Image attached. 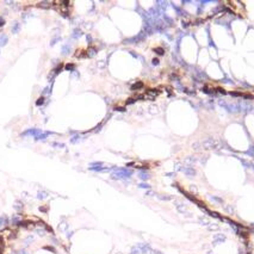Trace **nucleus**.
Listing matches in <instances>:
<instances>
[{"instance_id":"obj_6","label":"nucleus","mask_w":254,"mask_h":254,"mask_svg":"<svg viewBox=\"0 0 254 254\" xmlns=\"http://www.w3.org/2000/svg\"><path fill=\"white\" fill-rule=\"evenodd\" d=\"M4 24H5V20H4L2 18H0V26H2Z\"/></svg>"},{"instance_id":"obj_7","label":"nucleus","mask_w":254,"mask_h":254,"mask_svg":"<svg viewBox=\"0 0 254 254\" xmlns=\"http://www.w3.org/2000/svg\"><path fill=\"white\" fill-rule=\"evenodd\" d=\"M66 68L67 69H72L73 68V64H68V66H66Z\"/></svg>"},{"instance_id":"obj_2","label":"nucleus","mask_w":254,"mask_h":254,"mask_svg":"<svg viewBox=\"0 0 254 254\" xmlns=\"http://www.w3.org/2000/svg\"><path fill=\"white\" fill-rule=\"evenodd\" d=\"M7 42H8V38H7V36H6V35L0 36V47L6 45V44H7Z\"/></svg>"},{"instance_id":"obj_4","label":"nucleus","mask_w":254,"mask_h":254,"mask_svg":"<svg viewBox=\"0 0 254 254\" xmlns=\"http://www.w3.org/2000/svg\"><path fill=\"white\" fill-rule=\"evenodd\" d=\"M19 29H20L19 23H14V25H13V28H12V32H13V33H17V32L19 31Z\"/></svg>"},{"instance_id":"obj_3","label":"nucleus","mask_w":254,"mask_h":254,"mask_svg":"<svg viewBox=\"0 0 254 254\" xmlns=\"http://www.w3.org/2000/svg\"><path fill=\"white\" fill-rule=\"evenodd\" d=\"M49 134H50V132H44V134H38V135H36V136H35V138H36V140H43V138H44V137H47V136H48Z\"/></svg>"},{"instance_id":"obj_1","label":"nucleus","mask_w":254,"mask_h":254,"mask_svg":"<svg viewBox=\"0 0 254 254\" xmlns=\"http://www.w3.org/2000/svg\"><path fill=\"white\" fill-rule=\"evenodd\" d=\"M41 132V130H37V129H29V130H25L23 134H22V136H36V135H38Z\"/></svg>"},{"instance_id":"obj_5","label":"nucleus","mask_w":254,"mask_h":254,"mask_svg":"<svg viewBox=\"0 0 254 254\" xmlns=\"http://www.w3.org/2000/svg\"><path fill=\"white\" fill-rule=\"evenodd\" d=\"M43 101H44V98L42 97V98H39V99H38V100L36 101V105L38 106V105H41V104H43Z\"/></svg>"}]
</instances>
